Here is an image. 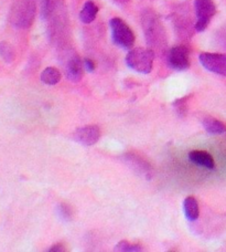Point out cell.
<instances>
[{"label":"cell","mask_w":226,"mask_h":252,"mask_svg":"<svg viewBox=\"0 0 226 252\" xmlns=\"http://www.w3.org/2000/svg\"><path fill=\"white\" fill-rule=\"evenodd\" d=\"M141 24L148 47L156 51H164L167 47V34L159 18L152 10L142 12Z\"/></svg>","instance_id":"cell-1"},{"label":"cell","mask_w":226,"mask_h":252,"mask_svg":"<svg viewBox=\"0 0 226 252\" xmlns=\"http://www.w3.org/2000/svg\"><path fill=\"white\" fill-rule=\"evenodd\" d=\"M35 12V0H13L9 12V20L17 29H28L33 24Z\"/></svg>","instance_id":"cell-2"},{"label":"cell","mask_w":226,"mask_h":252,"mask_svg":"<svg viewBox=\"0 0 226 252\" xmlns=\"http://www.w3.org/2000/svg\"><path fill=\"white\" fill-rule=\"evenodd\" d=\"M156 53L150 48H135L126 56V64L138 73L148 74L152 71Z\"/></svg>","instance_id":"cell-3"},{"label":"cell","mask_w":226,"mask_h":252,"mask_svg":"<svg viewBox=\"0 0 226 252\" xmlns=\"http://www.w3.org/2000/svg\"><path fill=\"white\" fill-rule=\"evenodd\" d=\"M112 30V39L117 47L121 49H130L135 44V33L130 27L118 17L113 18L110 21Z\"/></svg>","instance_id":"cell-4"},{"label":"cell","mask_w":226,"mask_h":252,"mask_svg":"<svg viewBox=\"0 0 226 252\" xmlns=\"http://www.w3.org/2000/svg\"><path fill=\"white\" fill-rule=\"evenodd\" d=\"M194 8L197 15L194 29L198 32H202L207 28L212 18L215 16L216 6L213 0H194Z\"/></svg>","instance_id":"cell-5"},{"label":"cell","mask_w":226,"mask_h":252,"mask_svg":"<svg viewBox=\"0 0 226 252\" xmlns=\"http://www.w3.org/2000/svg\"><path fill=\"white\" fill-rule=\"evenodd\" d=\"M168 64L175 71H185L190 67V50L185 46H175L167 53Z\"/></svg>","instance_id":"cell-6"},{"label":"cell","mask_w":226,"mask_h":252,"mask_svg":"<svg viewBox=\"0 0 226 252\" xmlns=\"http://www.w3.org/2000/svg\"><path fill=\"white\" fill-rule=\"evenodd\" d=\"M198 60L207 71L226 76V55L203 52L198 56Z\"/></svg>","instance_id":"cell-7"},{"label":"cell","mask_w":226,"mask_h":252,"mask_svg":"<svg viewBox=\"0 0 226 252\" xmlns=\"http://www.w3.org/2000/svg\"><path fill=\"white\" fill-rule=\"evenodd\" d=\"M101 138V129L96 125H87L78 128L74 132V139L85 146H92Z\"/></svg>","instance_id":"cell-8"},{"label":"cell","mask_w":226,"mask_h":252,"mask_svg":"<svg viewBox=\"0 0 226 252\" xmlns=\"http://www.w3.org/2000/svg\"><path fill=\"white\" fill-rule=\"evenodd\" d=\"M66 78L72 82H80L84 74V62H82L79 56L70 58L65 66Z\"/></svg>","instance_id":"cell-9"},{"label":"cell","mask_w":226,"mask_h":252,"mask_svg":"<svg viewBox=\"0 0 226 252\" xmlns=\"http://www.w3.org/2000/svg\"><path fill=\"white\" fill-rule=\"evenodd\" d=\"M189 159L191 163L206 169H214L215 161L210 153L204 151H192L189 153Z\"/></svg>","instance_id":"cell-10"},{"label":"cell","mask_w":226,"mask_h":252,"mask_svg":"<svg viewBox=\"0 0 226 252\" xmlns=\"http://www.w3.org/2000/svg\"><path fill=\"white\" fill-rule=\"evenodd\" d=\"M183 211L189 221H196L200 216V209L196 198L189 196L183 201Z\"/></svg>","instance_id":"cell-11"},{"label":"cell","mask_w":226,"mask_h":252,"mask_svg":"<svg viewBox=\"0 0 226 252\" xmlns=\"http://www.w3.org/2000/svg\"><path fill=\"white\" fill-rule=\"evenodd\" d=\"M202 125L206 132L211 135H222L226 132V125L222 121L210 118V116L202 121Z\"/></svg>","instance_id":"cell-12"},{"label":"cell","mask_w":226,"mask_h":252,"mask_svg":"<svg viewBox=\"0 0 226 252\" xmlns=\"http://www.w3.org/2000/svg\"><path fill=\"white\" fill-rule=\"evenodd\" d=\"M98 12V7L96 3L92 0H88V1L85 2V4L82 8V10L80 12V20L83 22V24H90L95 20L96 15Z\"/></svg>","instance_id":"cell-13"},{"label":"cell","mask_w":226,"mask_h":252,"mask_svg":"<svg viewBox=\"0 0 226 252\" xmlns=\"http://www.w3.org/2000/svg\"><path fill=\"white\" fill-rule=\"evenodd\" d=\"M41 81L47 85H56L61 81V72L54 66L45 67L41 73Z\"/></svg>","instance_id":"cell-14"},{"label":"cell","mask_w":226,"mask_h":252,"mask_svg":"<svg viewBox=\"0 0 226 252\" xmlns=\"http://www.w3.org/2000/svg\"><path fill=\"white\" fill-rule=\"evenodd\" d=\"M0 57H1V59L6 63L13 62L16 58V53L10 43L6 41L0 42Z\"/></svg>","instance_id":"cell-15"},{"label":"cell","mask_w":226,"mask_h":252,"mask_svg":"<svg viewBox=\"0 0 226 252\" xmlns=\"http://www.w3.org/2000/svg\"><path fill=\"white\" fill-rule=\"evenodd\" d=\"M114 250L120 251V252H139V251H142V248L141 246L136 245V244H130L128 241H120L116 245Z\"/></svg>","instance_id":"cell-16"},{"label":"cell","mask_w":226,"mask_h":252,"mask_svg":"<svg viewBox=\"0 0 226 252\" xmlns=\"http://www.w3.org/2000/svg\"><path fill=\"white\" fill-rule=\"evenodd\" d=\"M56 0H41V16L44 19H47L51 16L52 11L56 7Z\"/></svg>","instance_id":"cell-17"},{"label":"cell","mask_w":226,"mask_h":252,"mask_svg":"<svg viewBox=\"0 0 226 252\" xmlns=\"http://www.w3.org/2000/svg\"><path fill=\"white\" fill-rule=\"evenodd\" d=\"M188 100H189V96H183L173 103L174 109L180 116H185V114H187Z\"/></svg>","instance_id":"cell-18"},{"label":"cell","mask_w":226,"mask_h":252,"mask_svg":"<svg viewBox=\"0 0 226 252\" xmlns=\"http://www.w3.org/2000/svg\"><path fill=\"white\" fill-rule=\"evenodd\" d=\"M60 216L65 220L71 219V209L66 205H60Z\"/></svg>","instance_id":"cell-19"},{"label":"cell","mask_w":226,"mask_h":252,"mask_svg":"<svg viewBox=\"0 0 226 252\" xmlns=\"http://www.w3.org/2000/svg\"><path fill=\"white\" fill-rule=\"evenodd\" d=\"M84 67L86 69L87 72H90V73H92V72H94L95 67H96V64H95V62L92 59H88L87 58V59L84 60Z\"/></svg>","instance_id":"cell-20"},{"label":"cell","mask_w":226,"mask_h":252,"mask_svg":"<svg viewBox=\"0 0 226 252\" xmlns=\"http://www.w3.org/2000/svg\"><path fill=\"white\" fill-rule=\"evenodd\" d=\"M64 251H66V249H65V247L63 246L62 244L54 245V246L51 247V248L49 249V252H64Z\"/></svg>","instance_id":"cell-21"},{"label":"cell","mask_w":226,"mask_h":252,"mask_svg":"<svg viewBox=\"0 0 226 252\" xmlns=\"http://www.w3.org/2000/svg\"><path fill=\"white\" fill-rule=\"evenodd\" d=\"M113 1L120 4V6H124V4H127L130 0H113Z\"/></svg>","instance_id":"cell-22"}]
</instances>
